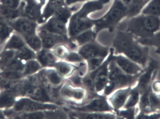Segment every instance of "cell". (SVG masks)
<instances>
[{
    "label": "cell",
    "mask_w": 160,
    "mask_h": 119,
    "mask_svg": "<svg viewBox=\"0 0 160 119\" xmlns=\"http://www.w3.org/2000/svg\"><path fill=\"white\" fill-rule=\"evenodd\" d=\"M132 87L121 88L107 96V100L115 112L124 107Z\"/></svg>",
    "instance_id": "obj_17"
},
{
    "label": "cell",
    "mask_w": 160,
    "mask_h": 119,
    "mask_svg": "<svg viewBox=\"0 0 160 119\" xmlns=\"http://www.w3.org/2000/svg\"><path fill=\"white\" fill-rule=\"evenodd\" d=\"M138 42L147 46L160 47V31L157 32L153 36L147 38H136Z\"/></svg>",
    "instance_id": "obj_36"
},
{
    "label": "cell",
    "mask_w": 160,
    "mask_h": 119,
    "mask_svg": "<svg viewBox=\"0 0 160 119\" xmlns=\"http://www.w3.org/2000/svg\"><path fill=\"white\" fill-rule=\"evenodd\" d=\"M16 50H5L0 53V69L3 71L16 57Z\"/></svg>",
    "instance_id": "obj_30"
},
{
    "label": "cell",
    "mask_w": 160,
    "mask_h": 119,
    "mask_svg": "<svg viewBox=\"0 0 160 119\" xmlns=\"http://www.w3.org/2000/svg\"><path fill=\"white\" fill-rule=\"evenodd\" d=\"M158 68V62L154 59H149L147 65L145 68V69L139 75L137 82L134 86L141 95L151 86Z\"/></svg>",
    "instance_id": "obj_8"
},
{
    "label": "cell",
    "mask_w": 160,
    "mask_h": 119,
    "mask_svg": "<svg viewBox=\"0 0 160 119\" xmlns=\"http://www.w3.org/2000/svg\"><path fill=\"white\" fill-rule=\"evenodd\" d=\"M36 52L30 48L27 45L18 50H16V57L22 61H27L36 59Z\"/></svg>",
    "instance_id": "obj_33"
},
{
    "label": "cell",
    "mask_w": 160,
    "mask_h": 119,
    "mask_svg": "<svg viewBox=\"0 0 160 119\" xmlns=\"http://www.w3.org/2000/svg\"><path fill=\"white\" fill-rule=\"evenodd\" d=\"M128 19L124 31L130 33L136 38H149L160 31V17L141 13Z\"/></svg>",
    "instance_id": "obj_2"
},
{
    "label": "cell",
    "mask_w": 160,
    "mask_h": 119,
    "mask_svg": "<svg viewBox=\"0 0 160 119\" xmlns=\"http://www.w3.org/2000/svg\"><path fill=\"white\" fill-rule=\"evenodd\" d=\"M141 13L160 17V0H150Z\"/></svg>",
    "instance_id": "obj_31"
},
{
    "label": "cell",
    "mask_w": 160,
    "mask_h": 119,
    "mask_svg": "<svg viewBox=\"0 0 160 119\" xmlns=\"http://www.w3.org/2000/svg\"><path fill=\"white\" fill-rule=\"evenodd\" d=\"M14 31L24 37L37 33L38 24L37 21L21 17L8 21Z\"/></svg>",
    "instance_id": "obj_12"
},
{
    "label": "cell",
    "mask_w": 160,
    "mask_h": 119,
    "mask_svg": "<svg viewBox=\"0 0 160 119\" xmlns=\"http://www.w3.org/2000/svg\"><path fill=\"white\" fill-rule=\"evenodd\" d=\"M17 97L10 90L3 89L0 92V109H8L13 107Z\"/></svg>",
    "instance_id": "obj_24"
},
{
    "label": "cell",
    "mask_w": 160,
    "mask_h": 119,
    "mask_svg": "<svg viewBox=\"0 0 160 119\" xmlns=\"http://www.w3.org/2000/svg\"><path fill=\"white\" fill-rule=\"evenodd\" d=\"M64 60L75 65L77 64H78L84 61V60L80 56L78 51L77 52V51L70 50Z\"/></svg>",
    "instance_id": "obj_41"
},
{
    "label": "cell",
    "mask_w": 160,
    "mask_h": 119,
    "mask_svg": "<svg viewBox=\"0 0 160 119\" xmlns=\"http://www.w3.org/2000/svg\"><path fill=\"white\" fill-rule=\"evenodd\" d=\"M138 107L140 113L152 114L160 111V94L152 91L151 86L141 94Z\"/></svg>",
    "instance_id": "obj_9"
},
{
    "label": "cell",
    "mask_w": 160,
    "mask_h": 119,
    "mask_svg": "<svg viewBox=\"0 0 160 119\" xmlns=\"http://www.w3.org/2000/svg\"><path fill=\"white\" fill-rule=\"evenodd\" d=\"M22 3V0H0V4L15 9L21 8Z\"/></svg>",
    "instance_id": "obj_42"
},
{
    "label": "cell",
    "mask_w": 160,
    "mask_h": 119,
    "mask_svg": "<svg viewBox=\"0 0 160 119\" xmlns=\"http://www.w3.org/2000/svg\"><path fill=\"white\" fill-rule=\"evenodd\" d=\"M141 94L139 91L133 86L131 90L128 97L127 102L123 108H129L135 107L139 104ZM122 108V109H123Z\"/></svg>",
    "instance_id": "obj_35"
},
{
    "label": "cell",
    "mask_w": 160,
    "mask_h": 119,
    "mask_svg": "<svg viewBox=\"0 0 160 119\" xmlns=\"http://www.w3.org/2000/svg\"><path fill=\"white\" fill-rule=\"evenodd\" d=\"M128 12L127 7L121 0H115L109 11L103 17L95 20V32L102 30L114 29L123 19L128 18Z\"/></svg>",
    "instance_id": "obj_4"
},
{
    "label": "cell",
    "mask_w": 160,
    "mask_h": 119,
    "mask_svg": "<svg viewBox=\"0 0 160 119\" xmlns=\"http://www.w3.org/2000/svg\"><path fill=\"white\" fill-rule=\"evenodd\" d=\"M151 88L152 91L155 93H160V81L159 80H153L151 84Z\"/></svg>",
    "instance_id": "obj_43"
},
{
    "label": "cell",
    "mask_w": 160,
    "mask_h": 119,
    "mask_svg": "<svg viewBox=\"0 0 160 119\" xmlns=\"http://www.w3.org/2000/svg\"><path fill=\"white\" fill-rule=\"evenodd\" d=\"M23 5V2L21 8L15 9L0 4V16L8 21L14 20L19 17H22Z\"/></svg>",
    "instance_id": "obj_26"
},
{
    "label": "cell",
    "mask_w": 160,
    "mask_h": 119,
    "mask_svg": "<svg viewBox=\"0 0 160 119\" xmlns=\"http://www.w3.org/2000/svg\"><path fill=\"white\" fill-rule=\"evenodd\" d=\"M65 4L67 6H70L76 4L78 3L82 2H88V1H92V0H64Z\"/></svg>",
    "instance_id": "obj_44"
},
{
    "label": "cell",
    "mask_w": 160,
    "mask_h": 119,
    "mask_svg": "<svg viewBox=\"0 0 160 119\" xmlns=\"http://www.w3.org/2000/svg\"><path fill=\"white\" fill-rule=\"evenodd\" d=\"M78 52L86 60L95 58H107L110 54V49L93 41L80 46Z\"/></svg>",
    "instance_id": "obj_11"
},
{
    "label": "cell",
    "mask_w": 160,
    "mask_h": 119,
    "mask_svg": "<svg viewBox=\"0 0 160 119\" xmlns=\"http://www.w3.org/2000/svg\"><path fill=\"white\" fill-rule=\"evenodd\" d=\"M69 118L80 119H112L117 118L115 112L98 113L83 112L71 110L68 112Z\"/></svg>",
    "instance_id": "obj_19"
},
{
    "label": "cell",
    "mask_w": 160,
    "mask_h": 119,
    "mask_svg": "<svg viewBox=\"0 0 160 119\" xmlns=\"http://www.w3.org/2000/svg\"><path fill=\"white\" fill-rule=\"evenodd\" d=\"M60 94L62 100L69 104H82L91 98L84 88L76 87L68 81L64 83L60 88Z\"/></svg>",
    "instance_id": "obj_7"
},
{
    "label": "cell",
    "mask_w": 160,
    "mask_h": 119,
    "mask_svg": "<svg viewBox=\"0 0 160 119\" xmlns=\"http://www.w3.org/2000/svg\"><path fill=\"white\" fill-rule=\"evenodd\" d=\"M46 81L49 85L54 88H59L64 82V78L53 67L44 68Z\"/></svg>",
    "instance_id": "obj_22"
},
{
    "label": "cell",
    "mask_w": 160,
    "mask_h": 119,
    "mask_svg": "<svg viewBox=\"0 0 160 119\" xmlns=\"http://www.w3.org/2000/svg\"><path fill=\"white\" fill-rule=\"evenodd\" d=\"M112 51H111V53L105 59L104 62L95 71V88L96 93H102L105 89L108 81V64L111 59Z\"/></svg>",
    "instance_id": "obj_14"
},
{
    "label": "cell",
    "mask_w": 160,
    "mask_h": 119,
    "mask_svg": "<svg viewBox=\"0 0 160 119\" xmlns=\"http://www.w3.org/2000/svg\"><path fill=\"white\" fill-rule=\"evenodd\" d=\"M26 45L23 37L14 31L8 39V42L4 46V49L18 50Z\"/></svg>",
    "instance_id": "obj_25"
},
{
    "label": "cell",
    "mask_w": 160,
    "mask_h": 119,
    "mask_svg": "<svg viewBox=\"0 0 160 119\" xmlns=\"http://www.w3.org/2000/svg\"><path fill=\"white\" fill-rule=\"evenodd\" d=\"M36 59L42 65L43 68L52 67L54 64L59 60L51 50L42 48L36 52Z\"/></svg>",
    "instance_id": "obj_20"
},
{
    "label": "cell",
    "mask_w": 160,
    "mask_h": 119,
    "mask_svg": "<svg viewBox=\"0 0 160 119\" xmlns=\"http://www.w3.org/2000/svg\"><path fill=\"white\" fill-rule=\"evenodd\" d=\"M59 60H64L68 55L70 50L66 44H60L51 50Z\"/></svg>",
    "instance_id": "obj_39"
},
{
    "label": "cell",
    "mask_w": 160,
    "mask_h": 119,
    "mask_svg": "<svg viewBox=\"0 0 160 119\" xmlns=\"http://www.w3.org/2000/svg\"><path fill=\"white\" fill-rule=\"evenodd\" d=\"M67 23L53 16L46 22L39 24L37 30H43L68 38Z\"/></svg>",
    "instance_id": "obj_15"
},
{
    "label": "cell",
    "mask_w": 160,
    "mask_h": 119,
    "mask_svg": "<svg viewBox=\"0 0 160 119\" xmlns=\"http://www.w3.org/2000/svg\"><path fill=\"white\" fill-rule=\"evenodd\" d=\"M95 20L88 17H81L73 14L68 22V33L70 39L75 37L81 33L92 29L95 25Z\"/></svg>",
    "instance_id": "obj_10"
},
{
    "label": "cell",
    "mask_w": 160,
    "mask_h": 119,
    "mask_svg": "<svg viewBox=\"0 0 160 119\" xmlns=\"http://www.w3.org/2000/svg\"><path fill=\"white\" fill-rule=\"evenodd\" d=\"M59 1V0H48V1H50V2H54V1Z\"/></svg>",
    "instance_id": "obj_48"
},
{
    "label": "cell",
    "mask_w": 160,
    "mask_h": 119,
    "mask_svg": "<svg viewBox=\"0 0 160 119\" xmlns=\"http://www.w3.org/2000/svg\"><path fill=\"white\" fill-rule=\"evenodd\" d=\"M13 32L14 30L8 21L0 16V43L8 40Z\"/></svg>",
    "instance_id": "obj_29"
},
{
    "label": "cell",
    "mask_w": 160,
    "mask_h": 119,
    "mask_svg": "<svg viewBox=\"0 0 160 119\" xmlns=\"http://www.w3.org/2000/svg\"><path fill=\"white\" fill-rule=\"evenodd\" d=\"M24 77L22 72L5 70L0 74V78L9 80H18Z\"/></svg>",
    "instance_id": "obj_38"
},
{
    "label": "cell",
    "mask_w": 160,
    "mask_h": 119,
    "mask_svg": "<svg viewBox=\"0 0 160 119\" xmlns=\"http://www.w3.org/2000/svg\"><path fill=\"white\" fill-rule=\"evenodd\" d=\"M114 54H122L145 68L149 60L148 46L139 43L130 33L119 30L117 32L112 41Z\"/></svg>",
    "instance_id": "obj_1"
},
{
    "label": "cell",
    "mask_w": 160,
    "mask_h": 119,
    "mask_svg": "<svg viewBox=\"0 0 160 119\" xmlns=\"http://www.w3.org/2000/svg\"><path fill=\"white\" fill-rule=\"evenodd\" d=\"M95 71L88 72L82 77V86L90 94H98L96 93L95 88Z\"/></svg>",
    "instance_id": "obj_32"
},
{
    "label": "cell",
    "mask_w": 160,
    "mask_h": 119,
    "mask_svg": "<svg viewBox=\"0 0 160 119\" xmlns=\"http://www.w3.org/2000/svg\"><path fill=\"white\" fill-rule=\"evenodd\" d=\"M112 59L122 71L129 75H139L144 70L140 64L122 54H114L113 52Z\"/></svg>",
    "instance_id": "obj_13"
},
{
    "label": "cell",
    "mask_w": 160,
    "mask_h": 119,
    "mask_svg": "<svg viewBox=\"0 0 160 119\" xmlns=\"http://www.w3.org/2000/svg\"><path fill=\"white\" fill-rule=\"evenodd\" d=\"M128 9V18L137 16L142 13L144 7L150 0H121Z\"/></svg>",
    "instance_id": "obj_21"
},
{
    "label": "cell",
    "mask_w": 160,
    "mask_h": 119,
    "mask_svg": "<svg viewBox=\"0 0 160 119\" xmlns=\"http://www.w3.org/2000/svg\"><path fill=\"white\" fill-rule=\"evenodd\" d=\"M96 33L92 29L86 30L72 38L71 40L75 42L79 47L83 45L95 41ZM70 39V38H69Z\"/></svg>",
    "instance_id": "obj_27"
},
{
    "label": "cell",
    "mask_w": 160,
    "mask_h": 119,
    "mask_svg": "<svg viewBox=\"0 0 160 119\" xmlns=\"http://www.w3.org/2000/svg\"><path fill=\"white\" fill-rule=\"evenodd\" d=\"M23 2L22 17L38 22L41 17L43 7L36 0H30Z\"/></svg>",
    "instance_id": "obj_18"
},
{
    "label": "cell",
    "mask_w": 160,
    "mask_h": 119,
    "mask_svg": "<svg viewBox=\"0 0 160 119\" xmlns=\"http://www.w3.org/2000/svg\"><path fill=\"white\" fill-rule=\"evenodd\" d=\"M68 108L74 111L83 112H113V108L109 104L107 97L102 95H95L80 105L68 104Z\"/></svg>",
    "instance_id": "obj_6"
},
{
    "label": "cell",
    "mask_w": 160,
    "mask_h": 119,
    "mask_svg": "<svg viewBox=\"0 0 160 119\" xmlns=\"http://www.w3.org/2000/svg\"><path fill=\"white\" fill-rule=\"evenodd\" d=\"M138 107H131L129 108H123L116 112V114L118 117L120 118L133 119L135 118L137 115L139 114Z\"/></svg>",
    "instance_id": "obj_37"
},
{
    "label": "cell",
    "mask_w": 160,
    "mask_h": 119,
    "mask_svg": "<svg viewBox=\"0 0 160 119\" xmlns=\"http://www.w3.org/2000/svg\"><path fill=\"white\" fill-rule=\"evenodd\" d=\"M106 58H95L85 60L87 66L88 73L96 71L102 64Z\"/></svg>",
    "instance_id": "obj_40"
},
{
    "label": "cell",
    "mask_w": 160,
    "mask_h": 119,
    "mask_svg": "<svg viewBox=\"0 0 160 119\" xmlns=\"http://www.w3.org/2000/svg\"><path fill=\"white\" fill-rule=\"evenodd\" d=\"M139 1H146V0H139Z\"/></svg>",
    "instance_id": "obj_49"
},
{
    "label": "cell",
    "mask_w": 160,
    "mask_h": 119,
    "mask_svg": "<svg viewBox=\"0 0 160 119\" xmlns=\"http://www.w3.org/2000/svg\"><path fill=\"white\" fill-rule=\"evenodd\" d=\"M4 113H3L2 111H0V118H4Z\"/></svg>",
    "instance_id": "obj_47"
},
{
    "label": "cell",
    "mask_w": 160,
    "mask_h": 119,
    "mask_svg": "<svg viewBox=\"0 0 160 119\" xmlns=\"http://www.w3.org/2000/svg\"><path fill=\"white\" fill-rule=\"evenodd\" d=\"M23 38L27 45L35 52H38L43 48L42 41L37 33Z\"/></svg>",
    "instance_id": "obj_34"
},
{
    "label": "cell",
    "mask_w": 160,
    "mask_h": 119,
    "mask_svg": "<svg viewBox=\"0 0 160 119\" xmlns=\"http://www.w3.org/2000/svg\"><path fill=\"white\" fill-rule=\"evenodd\" d=\"M42 7H44L48 2V0H36Z\"/></svg>",
    "instance_id": "obj_45"
},
{
    "label": "cell",
    "mask_w": 160,
    "mask_h": 119,
    "mask_svg": "<svg viewBox=\"0 0 160 119\" xmlns=\"http://www.w3.org/2000/svg\"><path fill=\"white\" fill-rule=\"evenodd\" d=\"M61 107L55 103L38 102L27 97H23L16 101L12 111L7 110L6 115L11 116L14 113H28L35 111L53 110Z\"/></svg>",
    "instance_id": "obj_5"
},
{
    "label": "cell",
    "mask_w": 160,
    "mask_h": 119,
    "mask_svg": "<svg viewBox=\"0 0 160 119\" xmlns=\"http://www.w3.org/2000/svg\"><path fill=\"white\" fill-rule=\"evenodd\" d=\"M156 53L157 54H158V55H160V47H159L157 48V49H156Z\"/></svg>",
    "instance_id": "obj_46"
},
{
    "label": "cell",
    "mask_w": 160,
    "mask_h": 119,
    "mask_svg": "<svg viewBox=\"0 0 160 119\" xmlns=\"http://www.w3.org/2000/svg\"><path fill=\"white\" fill-rule=\"evenodd\" d=\"M43 67L36 59L30 60L26 62L24 64L22 74L24 77L34 74L38 73Z\"/></svg>",
    "instance_id": "obj_28"
},
{
    "label": "cell",
    "mask_w": 160,
    "mask_h": 119,
    "mask_svg": "<svg viewBox=\"0 0 160 119\" xmlns=\"http://www.w3.org/2000/svg\"><path fill=\"white\" fill-rule=\"evenodd\" d=\"M139 75L131 76L125 74L117 65L111 56L108 64L109 81L102 95L107 97L118 89L133 87L136 84Z\"/></svg>",
    "instance_id": "obj_3"
},
{
    "label": "cell",
    "mask_w": 160,
    "mask_h": 119,
    "mask_svg": "<svg viewBox=\"0 0 160 119\" xmlns=\"http://www.w3.org/2000/svg\"><path fill=\"white\" fill-rule=\"evenodd\" d=\"M37 34L42 41L43 48L47 49L52 50L60 44L67 45L69 40V38L45 30H37Z\"/></svg>",
    "instance_id": "obj_16"
},
{
    "label": "cell",
    "mask_w": 160,
    "mask_h": 119,
    "mask_svg": "<svg viewBox=\"0 0 160 119\" xmlns=\"http://www.w3.org/2000/svg\"><path fill=\"white\" fill-rule=\"evenodd\" d=\"M52 67L56 69L64 78L70 76L77 68L76 65L63 60L57 61Z\"/></svg>",
    "instance_id": "obj_23"
}]
</instances>
